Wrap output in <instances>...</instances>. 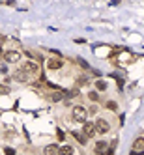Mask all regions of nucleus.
I'll use <instances>...</instances> for the list:
<instances>
[{
	"label": "nucleus",
	"mask_w": 144,
	"mask_h": 155,
	"mask_svg": "<svg viewBox=\"0 0 144 155\" xmlns=\"http://www.w3.org/2000/svg\"><path fill=\"white\" fill-rule=\"evenodd\" d=\"M86 114L88 112H86L84 107H79L77 105V107L73 108V120H77V122H80V123H86Z\"/></svg>",
	"instance_id": "nucleus-1"
},
{
	"label": "nucleus",
	"mask_w": 144,
	"mask_h": 155,
	"mask_svg": "<svg viewBox=\"0 0 144 155\" xmlns=\"http://www.w3.org/2000/svg\"><path fill=\"white\" fill-rule=\"evenodd\" d=\"M4 60H6V62H11V64H15V62L21 60V54H19L17 51H6V52H4Z\"/></svg>",
	"instance_id": "nucleus-2"
},
{
	"label": "nucleus",
	"mask_w": 144,
	"mask_h": 155,
	"mask_svg": "<svg viewBox=\"0 0 144 155\" xmlns=\"http://www.w3.org/2000/svg\"><path fill=\"white\" fill-rule=\"evenodd\" d=\"M95 131H97L99 135H107L109 133V123L105 120H97V122H95Z\"/></svg>",
	"instance_id": "nucleus-3"
},
{
	"label": "nucleus",
	"mask_w": 144,
	"mask_h": 155,
	"mask_svg": "<svg viewBox=\"0 0 144 155\" xmlns=\"http://www.w3.org/2000/svg\"><path fill=\"white\" fill-rule=\"evenodd\" d=\"M23 69H24L28 75H36V73L39 71V66L36 64V62H26V64L23 66Z\"/></svg>",
	"instance_id": "nucleus-4"
},
{
	"label": "nucleus",
	"mask_w": 144,
	"mask_h": 155,
	"mask_svg": "<svg viewBox=\"0 0 144 155\" xmlns=\"http://www.w3.org/2000/svg\"><path fill=\"white\" fill-rule=\"evenodd\" d=\"M82 133H84L88 138H92L97 131H95V125H94V123H84V127H82Z\"/></svg>",
	"instance_id": "nucleus-5"
},
{
	"label": "nucleus",
	"mask_w": 144,
	"mask_h": 155,
	"mask_svg": "<svg viewBox=\"0 0 144 155\" xmlns=\"http://www.w3.org/2000/svg\"><path fill=\"white\" fill-rule=\"evenodd\" d=\"M13 79L19 80V82H26V80H28V73H26L24 69H19V71L13 73Z\"/></svg>",
	"instance_id": "nucleus-6"
},
{
	"label": "nucleus",
	"mask_w": 144,
	"mask_h": 155,
	"mask_svg": "<svg viewBox=\"0 0 144 155\" xmlns=\"http://www.w3.org/2000/svg\"><path fill=\"white\" fill-rule=\"evenodd\" d=\"M45 155H58L60 153V148L56 144H49V146H45V150H43Z\"/></svg>",
	"instance_id": "nucleus-7"
},
{
	"label": "nucleus",
	"mask_w": 144,
	"mask_h": 155,
	"mask_svg": "<svg viewBox=\"0 0 144 155\" xmlns=\"http://www.w3.org/2000/svg\"><path fill=\"white\" fill-rule=\"evenodd\" d=\"M95 151H97L99 155H109V151H107V142L99 140V142L95 144Z\"/></svg>",
	"instance_id": "nucleus-8"
},
{
	"label": "nucleus",
	"mask_w": 144,
	"mask_h": 155,
	"mask_svg": "<svg viewBox=\"0 0 144 155\" xmlns=\"http://www.w3.org/2000/svg\"><path fill=\"white\" fill-rule=\"evenodd\" d=\"M133 151H144V138H137L133 142Z\"/></svg>",
	"instance_id": "nucleus-9"
},
{
	"label": "nucleus",
	"mask_w": 144,
	"mask_h": 155,
	"mask_svg": "<svg viewBox=\"0 0 144 155\" xmlns=\"http://www.w3.org/2000/svg\"><path fill=\"white\" fill-rule=\"evenodd\" d=\"M47 67L49 69H60L62 67V60H47Z\"/></svg>",
	"instance_id": "nucleus-10"
},
{
	"label": "nucleus",
	"mask_w": 144,
	"mask_h": 155,
	"mask_svg": "<svg viewBox=\"0 0 144 155\" xmlns=\"http://www.w3.org/2000/svg\"><path fill=\"white\" fill-rule=\"evenodd\" d=\"M73 137H75V140H79L80 144H86V140H88V137L84 135V133H77V131H73Z\"/></svg>",
	"instance_id": "nucleus-11"
},
{
	"label": "nucleus",
	"mask_w": 144,
	"mask_h": 155,
	"mask_svg": "<svg viewBox=\"0 0 144 155\" xmlns=\"http://www.w3.org/2000/svg\"><path fill=\"white\" fill-rule=\"evenodd\" d=\"M58 155H73V148L71 146H62Z\"/></svg>",
	"instance_id": "nucleus-12"
},
{
	"label": "nucleus",
	"mask_w": 144,
	"mask_h": 155,
	"mask_svg": "<svg viewBox=\"0 0 144 155\" xmlns=\"http://www.w3.org/2000/svg\"><path fill=\"white\" fill-rule=\"evenodd\" d=\"M95 88H97L99 92L107 90V82H105V80H101V79H99V80H95Z\"/></svg>",
	"instance_id": "nucleus-13"
},
{
	"label": "nucleus",
	"mask_w": 144,
	"mask_h": 155,
	"mask_svg": "<svg viewBox=\"0 0 144 155\" xmlns=\"http://www.w3.org/2000/svg\"><path fill=\"white\" fill-rule=\"evenodd\" d=\"M62 97H64V94H62V92H56V94L51 95V99H52V101H60Z\"/></svg>",
	"instance_id": "nucleus-14"
},
{
	"label": "nucleus",
	"mask_w": 144,
	"mask_h": 155,
	"mask_svg": "<svg viewBox=\"0 0 144 155\" xmlns=\"http://www.w3.org/2000/svg\"><path fill=\"white\" fill-rule=\"evenodd\" d=\"M88 97H90V101H97V99H99L97 92H90V94H88Z\"/></svg>",
	"instance_id": "nucleus-15"
},
{
	"label": "nucleus",
	"mask_w": 144,
	"mask_h": 155,
	"mask_svg": "<svg viewBox=\"0 0 144 155\" xmlns=\"http://www.w3.org/2000/svg\"><path fill=\"white\" fill-rule=\"evenodd\" d=\"M77 64H79L80 67H84V69H88V67H90V66H88V64H86V62L82 60V58H77Z\"/></svg>",
	"instance_id": "nucleus-16"
},
{
	"label": "nucleus",
	"mask_w": 144,
	"mask_h": 155,
	"mask_svg": "<svg viewBox=\"0 0 144 155\" xmlns=\"http://www.w3.org/2000/svg\"><path fill=\"white\" fill-rule=\"evenodd\" d=\"M56 137H58V140H64L66 138V133L62 131V129H56Z\"/></svg>",
	"instance_id": "nucleus-17"
},
{
	"label": "nucleus",
	"mask_w": 144,
	"mask_h": 155,
	"mask_svg": "<svg viewBox=\"0 0 144 155\" xmlns=\"http://www.w3.org/2000/svg\"><path fill=\"white\" fill-rule=\"evenodd\" d=\"M4 153L6 155H15V150L13 148H4Z\"/></svg>",
	"instance_id": "nucleus-18"
},
{
	"label": "nucleus",
	"mask_w": 144,
	"mask_h": 155,
	"mask_svg": "<svg viewBox=\"0 0 144 155\" xmlns=\"http://www.w3.org/2000/svg\"><path fill=\"white\" fill-rule=\"evenodd\" d=\"M107 108H109V110H116V103H114V101H109V103H107Z\"/></svg>",
	"instance_id": "nucleus-19"
},
{
	"label": "nucleus",
	"mask_w": 144,
	"mask_h": 155,
	"mask_svg": "<svg viewBox=\"0 0 144 155\" xmlns=\"http://www.w3.org/2000/svg\"><path fill=\"white\" fill-rule=\"evenodd\" d=\"M0 92H2V94H8L10 88H8V86H2V88H0Z\"/></svg>",
	"instance_id": "nucleus-20"
},
{
	"label": "nucleus",
	"mask_w": 144,
	"mask_h": 155,
	"mask_svg": "<svg viewBox=\"0 0 144 155\" xmlns=\"http://www.w3.org/2000/svg\"><path fill=\"white\" fill-rule=\"evenodd\" d=\"M129 155H142V153H140V151H131Z\"/></svg>",
	"instance_id": "nucleus-21"
}]
</instances>
